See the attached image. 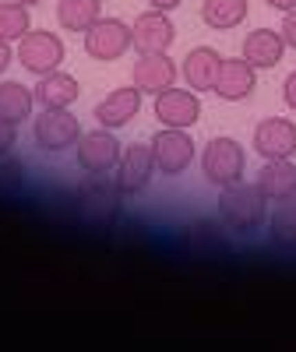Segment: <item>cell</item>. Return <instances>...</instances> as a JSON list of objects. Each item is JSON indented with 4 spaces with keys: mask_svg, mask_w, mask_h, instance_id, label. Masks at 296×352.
Listing matches in <instances>:
<instances>
[{
    "mask_svg": "<svg viewBox=\"0 0 296 352\" xmlns=\"http://www.w3.org/2000/svg\"><path fill=\"white\" fill-rule=\"evenodd\" d=\"M244 169H247V152L240 141L233 138H212L209 144H204L201 152V173L204 180H209L212 187H229L236 180H244Z\"/></svg>",
    "mask_w": 296,
    "mask_h": 352,
    "instance_id": "2",
    "label": "cell"
},
{
    "mask_svg": "<svg viewBox=\"0 0 296 352\" xmlns=\"http://www.w3.org/2000/svg\"><path fill=\"white\" fill-rule=\"evenodd\" d=\"M141 113V88L127 85V88H116V92H109L99 106H96V120L99 127L106 131H120L127 127L134 116Z\"/></svg>",
    "mask_w": 296,
    "mask_h": 352,
    "instance_id": "15",
    "label": "cell"
},
{
    "mask_svg": "<svg viewBox=\"0 0 296 352\" xmlns=\"http://www.w3.org/2000/svg\"><path fill=\"white\" fill-rule=\"evenodd\" d=\"M254 152L261 159H293L296 155V124L286 116H268L254 127Z\"/></svg>",
    "mask_w": 296,
    "mask_h": 352,
    "instance_id": "13",
    "label": "cell"
},
{
    "mask_svg": "<svg viewBox=\"0 0 296 352\" xmlns=\"http://www.w3.org/2000/svg\"><path fill=\"white\" fill-rule=\"evenodd\" d=\"M282 99H286V106L296 113V71L286 78V85H282Z\"/></svg>",
    "mask_w": 296,
    "mask_h": 352,
    "instance_id": "28",
    "label": "cell"
},
{
    "mask_svg": "<svg viewBox=\"0 0 296 352\" xmlns=\"http://www.w3.org/2000/svg\"><path fill=\"white\" fill-rule=\"evenodd\" d=\"M32 96H36L39 109H71L78 102V96H81V85L64 71H50V74H43L36 81Z\"/></svg>",
    "mask_w": 296,
    "mask_h": 352,
    "instance_id": "18",
    "label": "cell"
},
{
    "mask_svg": "<svg viewBox=\"0 0 296 352\" xmlns=\"http://www.w3.org/2000/svg\"><path fill=\"white\" fill-rule=\"evenodd\" d=\"M251 14L247 0H204L201 4V21L215 28V32H229V28H240Z\"/></svg>",
    "mask_w": 296,
    "mask_h": 352,
    "instance_id": "20",
    "label": "cell"
},
{
    "mask_svg": "<svg viewBox=\"0 0 296 352\" xmlns=\"http://www.w3.org/2000/svg\"><path fill=\"white\" fill-rule=\"evenodd\" d=\"M14 141H18V124H11V120H4V116H0V159L11 155Z\"/></svg>",
    "mask_w": 296,
    "mask_h": 352,
    "instance_id": "26",
    "label": "cell"
},
{
    "mask_svg": "<svg viewBox=\"0 0 296 352\" xmlns=\"http://www.w3.org/2000/svg\"><path fill=\"white\" fill-rule=\"evenodd\" d=\"M194 148L198 144L191 141L187 131L180 127H162L152 138V159H156V173L159 176H180L191 169L194 162Z\"/></svg>",
    "mask_w": 296,
    "mask_h": 352,
    "instance_id": "7",
    "label": "cell"
},
{
    "mask_svg": "<svg viewBox=\"0 0 296 352\" xmlns=\"http://www.w3.org/2000/svg\"><path fill=\"white\" fill-rule=\"evenodd\" d=\"M127 50H131V25H124L120 18H99L85 32V53L99 64L120 60V56H127Z\"/></svg>",
    "mask_w": 296,
    "mask_h": 352,
    "instance_id": "8",
    "label": "cell"
},
{
    "mask_svg": "<svg viewBox=\"0 0 296 352\" xmlns=\"http://www.w3.org/2000/svg\"><path fill=\"white\" fill-rule=\"evenodd\" d=\"M152 176H156L152 144H131V148H124L120 162H116V169H113V184L124 197H134V194L148 190Z\"/></svg>",
    "mask_w": 296,
    "mask_h": 352,
    "instance_id": "9",
    "label": "cell"
},
{
    "mask_svg": "<svg viewBox=\"0 0 296 352\" xmlns=\"http://www.w3.org/2000/svg\"><path fill=\"white\" fill-rule=\"evenodd\" d=\"M180 67L169 60V53H141L131 67V85L141 88V96H159L176 85Z\"/></svg>",
    "mask_w": 296,
    "mask_h": 352,
    "instance_id": "12",
    "label": "cell"
},
{
    "mask_svg": "<svg viewBox=\"0 0 296 352\" xmlns=\"http://www.w3.org/2000/svg\"><path fill=\"white\" fill-rule=\"evenodd\" d=\"M11 64H14V50H11L8 39H0V74H4Z\"/></svg>",
    "mask_w": 296,
    "mask_h": 352,
    "instance_id": "29",
    "label": "cell"
},
{
    "mask_svg": "<svg viewBox=\"0 0 296 352\" xmlns=\"http://www.w3.org/2000/svg\"><path fill=\"white\" fill-rule=\"evenodd\" d=\"M74 197H78V215L88 226H109L116 219V212H120V197L124 194L116 190V184H109L106 176L88 173L85 180L78 184Z\"/></svg>",
    "mask_w": 296,
    "mask_h": 352,
    "instance_id": "3",
    "label": "cell"
},
{
    "mask_svg": "<svg viewBox=\"0 0 296 352\" xmlns=\"http://www.w3.org/2000/svg\"><path fill=\"white\" fill-rule=\"evenodd\" d=\"M18 4H25V8H36V4H43V0H18Z\"/></svg>",
    "mask_w": 296,
    "mask_h": 352,
    "instance_id": "32",
    "label": "cell"
},
{
    "mask_svg": "<svg viewBox=\"0 0 296 352\" xmlns=\"http://www.w3.org/2000/svg\"><path fill=\"white\" fill-rule=\"evenodd\" d=\"M32 106H36L32 88H25L18 81H0V116H4V120H11V124L28 120Z\"/></svg>",
    "mask_w": 296,
    "mask_h": 352,
    "instance_id": "22",
    "label": "cell"
},
{
    "mask_svg": "<svg viewBox=\"0 0 296 352\" xmlns=\"http://www.w3.org/2000/svg\"><path fill=\"white\" fill-rule=\"evenodd\" d=\"M156 120L159 127H180L191 131L201 120V99L194 88H166V92L156 96Z\"/></svg>",
    "mask_w": 296,
    "mask_h": 352,
    "instance_id": "11",
    "label": "cell"
},
{
    "mask_svg": "<svg viewBox=\"0 0 296 352\" xmlns=\"http://www.w3.org/2000/svg\"><path fill=\"white\" fill-rule=\"evenodd\" d=\"M64 56H67L64 39L46 32V28H28V32L18 39V64L36 78H43L50 71H61Z\"/></svg>",
    "mask_w": 296,
    "mask_h": 352,
    "instance_id": "4",
    "label": "cell"
},
{
    "mask_svg": "<svg viewBox=\"0 0 296 352\" xmlns=\"http://www.w3.org/2000/svg\"><path fill=\"white\" fill-rule=\"evenodd\" d=\"M219 67H222V56L212 46H194L187 53V60L180 64V74H184L187 88H194V92H215Z\"/></svg>",
    "mask_w": 296,
    "mask_h": 352,
    "instance_id": "17",
    "label": "cell"
},
{
    "mask_svg": "<svg viewBox=\"0 0 296 352\" xmlns=\"http://www.w3.org/2000/svg\"><path fill=\"white\" fill-rule=\"evenodd\" d=\"M257 88V71L244 60V56H233L226 60L222 56V67H219V81H215V96L222 102H244L254 96Z\"/></svg>",
    "mask_w": 296,
    "mask_h": 352,
    "instance_id": "14",
    "label": "cell"
},
{
    "mask_svg": "<svg viewBox=\"0 0 296 352\" xmlns=\"http://www.w3.org/2000/svg\"><path fill=\"white\" fill-rule=\"evenodd\" d=\"M99 18H103L99 0H61V4H56V21H61V28L78 32V36H85Z\"/></svg>",
    "mask_w": 296,
    "mask_h": 352,
    "instance_id": "21",
    "label": "cell"
},
{
    "mask_svg": "<svg viewBox=\"0 0 296 352\" xmlns=\"http://www.w3.org/2000/svg\"><path fill=\"white\" fill-rule=\"evenodd\" d=\"M268 236L279 250H296V197L279 201V208L272 212Z\"/></svg>",
    "mask_w": 296,
    "mask_h": 352,
    "instance_id": "23",
    "label": "cell"
},
{
    "mask_svg": "<svg viewBox=\"0 0 296 352\" xmlns=\"http://www.w3.org/2000/svg\"><path fill=\"white\" fill-rule=\"evenodd\" d=\"M257 190L268 197V204L296 197V166H293V159H264V166L257 173Z\"/></svg>",
    "mask_w": 296,
    "mask_h": 352,
    "instance_id": "19",
    "label": "cell"
},
{
    "mask_svg": "<svg viewBox=\"0 0 296 352\" xmlns=\"http://www.w3.org/2000/svg\"><path fill=\"white\" fill-rule=\"evenodd\" d=\"M264 4H268L272 11H282V14H286V11L296 8V0H264Z\"/></svg>",
    "mask_w": 296,
    "mask_h": 352,
    "instance_id": "31",
    "label": "cell"
},
{
    "mask_svg": "<svg viewBox=\"0 0 296 352\" xmlns=\"http://www.w3.org/2000/svg\"><path fill=\"white\" fill-rule=\"evenodd\" d=\"M184 4V0H148V8H156V11H176V8H180Z\"/></svg>",
    "mask_w": 296,
    "mask_h": 352,
    "instance_id": "30",
    "label": "cell"
},
{
    "mask_svg": "<svg viewBox=\"0 0 296 352\" xmlns=\"http://www.w3.org/2000/svg\"><path fill=\"white\" fill-rule=\"evenodd\" d=\"M215 208H219L222 226L229 232H236V236H254V232L268 222V197L257 190V184L236 180V184L222 187Z\"/></svg>",
    "mask_w": 296,
    "mask_h": 352,
    "instance_id": "1",
    "label": "cell"
},
{
    "mask_svg": "<svg viewBox=\"0 0 296 352\" xmlns=\"http://www.w3.org/2000/svg\"><path fill=\"white\" fill-rule=\"evenodd\" d=\"M286 53V39L275 28H254L251 36H244V50L240 56L254 67V71H272Z\"/></svg>",
    "mask_w": 296,
    "mask_h": 352,
    "instance_id": "16",
    "label": "cell"
},
{
    "mask_svg": "<svg viewBox=\"0 0 296 352\" xmlns=\"http://www.w3.org/2000/svg\"><path fill=\"white\" fill-rule=\"evenodd\" d=\"M32 138H36V148L46 155H61L71 152L78 138H81V124L74 120L71 109H43L36 120H32Z\"/></svg>",
    "mask_w": 296,
    "mask_h": 352,
    "instance_id": "5",
    "label": "cell"
},
{
    "mask_svg": "<svg viewBox=\"0 0 296 352\" xmlns=\"http://www.w3.org/2000/svg\"><path fill=\"white\" fill-rule=\"evenodd\" d=\"M176 43V25L169 21L166 11H141L131 25V50L141 53H169V46Z\"/></svg>",
    "mask_w": 296,
    "mask_h": 352,
    "instance_id": "10",
    "label": "cell"
},
{
    "mask_svg": "<svg viewBox=\"0 0 296 352\" xmlns=\"http://www.w3.org/2000/svg\"><path fill=\"white\" fill-rule=\"evenodd\" d=\"M28 28H32V18H28V8L18 4V0H0V39L18 43Z\"/></svg>",
    "mask_w": 296,
    "mask_h": 352,
    "instance_id": "24",
    "label": "cell"
},
{
    "mask_svg": "<svg viewBox=\"0 0 296 352\" xmlns=\"http://www.w3.org/2000/svg\"><path fill=\"white\" fill-rule=\"evenodd\" d=\"M120 155H124L120 141H116V134L106 131V127H96V131L81 134L78 144H74V159H78V169H81V173L106 176V173L116 169Z\"/></svg>",
    "mask_w": 296,
    "mask_h": 352,
    "instance_id": "6",
    "label": "cell"
},
{
    "mask_svg": "<svg viewBox=\"0 0 296 352\" xmlns=\"http://www.w3.org/2000/svg\"><path fill=\"white\" fill-rule=\"evenodd\" d=\"M18 187H21V162L4 155V159H0V194H11Z\"/></svg>",
    "mask_w": 296,
    "mask_h": 352,
    "instance_id": "25",
    "label": "cell"
},
{
    "mask_svg": "<svg viewBox=\"0 0 296 352\" xmlns=\"http://www.w3.org/2000/svg\"><path fill=\"white\" fill-rule=\"evenodd\" d=\"M279 32H282V39H286V50H296V8H293V11H286Z\"/></svg>",
    "mask_w": 296,
    "mask_h": 352,
    "instance_id": "27",
    "label": "cell"
}]
</instances>
